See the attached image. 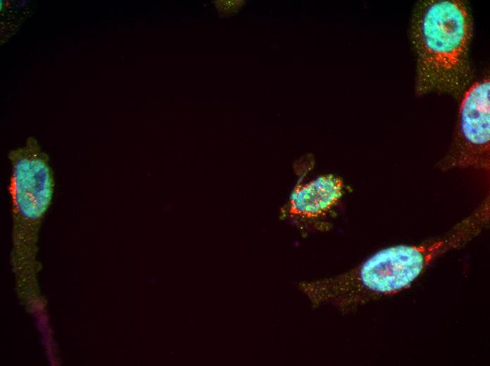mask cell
<instances>
[{"mask_svg": "<svg viewBox=\"0 0 490 366\" xmlns=\"http://www.w3.org/2000/svg\"><path fill=\"white\" fill-rule=\"evenodd\" d=\"M474 23L461 0H422L412 13L409 35L416 59L415 92L460 99L471 84Z\"/></svg>", "mask_w": 490, "mask_h": 366, "instance_id": "cell-2", "label": "cell"}, {"mask_svg": "<svg viewBox=\"0 0 490 366\" xmlns=\"http://www.w3.org/2000/svg\"><path fill=\"white\" fill-rule=\"evenodd\" d=\"M489 220V208L479 204L469 216L439 237L418 244L382 249L345 273L301 282L299 288L314 306L330 304L342 311H351L406 289L438 258L476 237Z\"/></svg>", "mask_w": 490, "mask_h": 366, "instance_id": "cell-1", "label": "cell"}, {"mask_svg": "<svg viewBox=\"0 0 490 366\" xmlns=\"http://www.w3.org/2000/svg\"><path fill=\"white\" fill-rule=\"evenodd\" d=\"M489 106L490 80L486 75L472 82L460 98L453 140L438 163L440 169L489 171Z\"/></svg>", "mask_w": 490, "mask_h": 366, "instance_id": "cell-4", "label": "cell"}, {"mask_svg": "<svg viewBox=\"0 0 490 366\" xmlns=\"http://www.w3.org/2000/svg\"><path fill=\"white\" fill-rule=\"evenodd\" d=\"M310 156L295 163L296 184L281 210V217L301 229H327L325 220L341 200L346 189L343 179L325 174L305 179L313 168Z\"/></svg>", "mask_w": 490, "mask_h": 366, "instance_id": "cell-5", "label": "cell"}, {"mask_svg": "<svg viewBox=\"0 0 490 366\" xmlns=\"http://www.w3.org/2000/svg\"><path fill=\"white\" fill-rule=\"evenodd\" d=\"M8 191L13 214L12 258L18 265H33L42 221L50 207L55 179L49 156L29 137L24 146L8 153Z\"/></svg>", "mask_w": 490, "mask_h": 366, "instance_id": "cell-3", "label": "cell"}]
</instances>
